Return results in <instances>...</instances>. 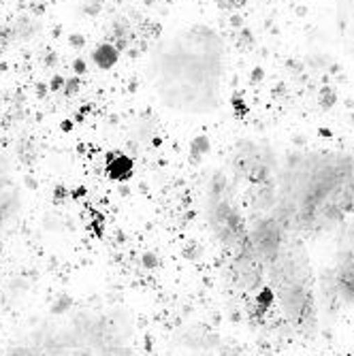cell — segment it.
<instances>
[{
    "instance_id": "6da1fadb",
    "label": "cell",
    "mask_w": 354,
    "mask_h": 356,
    "mask_svg": "<svg viewBox=\"0 0 354 356\" xmlns=\"http://www.w3.org/2000/svg\"><path fill=\"white\" fill-rule=\"evenodd\" d=\"M267 213L299 237L337 235L354 220V154L305 149L280 156Z\"/></svg>"
},
{
    "instance_id": "7a4b0ae2",
    "label": "cell",
    "mask_w": 354,
    "mask_h": 356,
    "mask_svg": "<svg viewBox=\"0 0 354 356\" xmlns=\"http://www.w3.org/2000/svg\"><path fill=\"white\" fill-rule=\"evenodd\" d=\"M145 79L165 109L184 118L211 115L227 81V43L207 24L182 26L152 47Z\"/></svg>"
},
{
    "instance_id": "3957f363",
    "label": "cell",
    "mask_w": 354,
    "mask_h": 356,
    "mask_svg": "<svg viewBox=\"0 0 354 356\" xmlns=\"http://www.w3.org/2000/svg\"><path fill=\"white\" fill-rule=\"evenodd\" d=\"M0 356H139L131 325L107 307L54 312L22 329Z\"/></svg>"
},
{
    "instance_id": "277c9868",
    "label": "cell",
    "mask_w": 354,
    "mask_h": 356,
    "mask_svg": "<svg viewBox=\"0 0 354 356\" xmlns=\"http://www.w3.org/2000/svg\"><path fill=\"white\" fill-rule=\"evenodd\" d=\"M17 207V188L11 177V169L0 163V220H11Z\"/></svg>"
}]
</instances>
